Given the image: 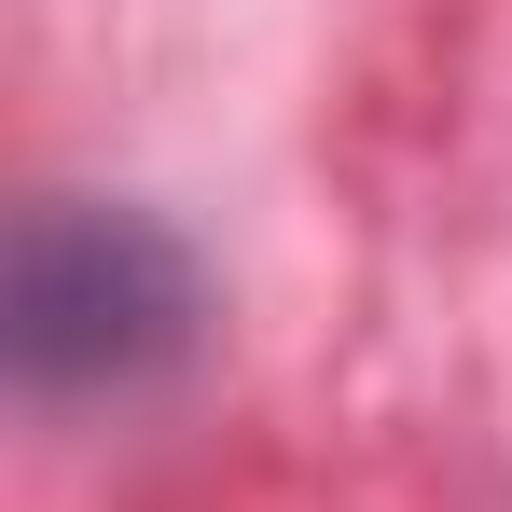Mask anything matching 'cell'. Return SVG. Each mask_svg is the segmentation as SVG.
<instances>
[{"mask_svg": "<svg viewBox=\"0 0 512 512\" xmlns=\"http://www.w3.org/2000/svg\"><path fill=\"white\" fill-rule=\"evenodd\" d=\"M0 346H14L28 402H125L208 346V277L153 208L42 194L0 263Z\"/></svg>", "mask_w": 512, "mask_h": 512, "instance_id": "6da1fadb", "label": "cell"}]
</instances>
